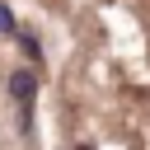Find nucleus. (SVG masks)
<instances>
[{
    "label": "nucleus",
    "mask_w": 150,
    "mask_h": 150,
    "mask_svg": "<svg viewBox=\"0 0 150 150\" xmlns=\"http://www.w3.org/2000/svg\"><path fill=\"white\" fill-rule=\"evenodd\" d=\"M33 94H38V70H28V66H19L14 75H9V98L14 103H33Z\"/></svg>",
    "instance_id": "obj_1"
},
{
    "label": "nucleus",
    "mask_w": 150,
    "mask_h": 150,
    "mask_svg": "<svg viewBox=\"0 0 150 150\" xmlns=\"http://www.w3.org/2000/svg\"><path fill=\"white\" fill-rule=\"evenodd\" d=\"M0 33H19V28H14V14H9V5H0Z\"/></svg>",
    "instance_id": "obj_3"
},
{
    "label": "nucleus",
    "mask_w": 150,
    "mask_h": 150,
    "mask_svg": "<svg viewBox=\"0 0 150 150\" xmlns=\"http://www.w3.org/2000/svg\"><path fill=\"white\" fill-rule=\"evenodd\" d=\"M75 150H89V145H75Z\"/></svg>",
    "instance_id": "obj_4"
},
{
    "label": "nucleus",
    "mask_w": 150,
    "mask_h": 150,
    "mask_svg": "<svg viewBox=\"0 0 150 150\" xmlns=\"http://www.w3.org/2000/svg\"><path fill=\"white\" fill-rule=\"evenodd\" d=\"M14 38H19V47L28 52V61H42V42H38L33 33H14Z\"/></svg>",
    "instance_id": "obj_2"
}]
</instances>
